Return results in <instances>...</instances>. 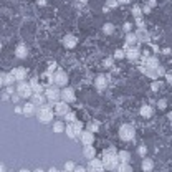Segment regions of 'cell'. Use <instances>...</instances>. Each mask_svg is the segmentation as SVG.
<instances>
[{"mask_svg":"<svg viewBox=\"0 0 172 172\" xmlns=\"http://www.w3.org/2000/svg\"><path fill=\"white\" fill-rule=\"evenodd\" d=\"M101 162H103V165H104L106 170H114V169H116L118 165H119V159H118V151H116V147L104 149Z\"/></svg>","mask_w":172,"mask_h":172,"instance_id":"1","label":"cell"},{"mask_svg":"<svg viewBox=\"0 0 172 172\" xmlns=\"http://www.w3.org/2000/svg\"><path fill=\"white\" fill-rule=\"evenodd\" d=\"M37 118L42 124H50L53 121V109L47 104H42L40 109H37Z\"/></svg>","mask_w":172,"mask_h":172,"instance_id":"2","label":"cell"},{"mask_svg":"<svg viewBox=\"0 0 172 172\" xmlns=\"http://www.w3.org/2000/svg\"><path fill=\"white\" fill-rule=\"evenodd\" d=\"M136 136V129L133 124H123L121 128H119V139L124 141V142H129L133 141Z\"/></svg>","mask_w":172,"mask_h":172,"instance_id":"3","label":"cell"},{"mask_svg":"<svg viewBox=\"0 0 172 172\" xmlns=\"http://www.w3.org/2000/svg\"><path fill=\"white\" fill-rule=\"evenodd\" d=\"M45 98H47L50 103H58L61 99V89L58 88L56 84H50L47 86V89H45Z\"/></svg>","mask_w":172,"mask_h":172,"instance_id":"4","label":"cell"},{"mask_svg":"<svg viewBox=\"0 0 172 172\" xmlns=\"http://www.w3.org/2000/svg\"><path fill=\"white\" fill-rule=\"evenodd\" d=\"M17 94L20 96V98H23V99H27V98H32V94H33V91H32V88H30V84H28L27 81H18V84H17Z\"/></svg>","mask_w":172,"mask_h":172,"instance_id":"5","label":"cell"},{"mask_svg":"<svg viewBox=\"0 0 172 172\" xmlns=\"http://www.w3.org/2000/svg\"><path fill=\"white\" fill-rule=\"evenodd\" d=\"M53 84H56L60 88H65V86L68 84V74H66V71H63V70H56L55 73H53Z\"/></svg>","mask_w":172,"mask_h":172,"instance_id":"6","label":"cell"},{"mask_svg":"<svg viewBox=\"0 0 172 172\" xmlns=\"http://www.w3.org/2000/svg\"><path fill=\"white\" fill-rule=\"evenodd\" d=\"M86 170H88V172H104V165H103V162L99 159L93 157V159H89Z\"/></svg>","mask_w":172,"mask_h":172,"instance_id":"7","label":"cell"},{"mask_svg":"<svg viewBox=\"0 0 172 172\" xmlns=\"http://www.w3.org/2000/svg\"><path fill=\"white\" fill-rule=\"evenodd\" d=\"M74 99H76V94H74V89L70 88V86H65V88L61 89V101H65V103H73Z\"/></svg>","mask_w":172,"mask_h":172,"instance_id":"8","label":"cell"},{"mask_svg":"<svg viewBox=\"0 0 172 172\" xmlns=\"http://www.w3.org/2000/svg\"><path fill=\"white\" fill-rule=\"evenodd\" d=\"M78 139L81 141L83 146H89V144H93V142H94V134L89 133V131L86 129V131H81V134H79Z\"/></svg>","mask_w":172,"mask_h":172,"instance_id":"9","label":"cell"},{"mask_svg":"<svg viewBox=\"0 0 172 172\" xmlns=\"http://www.w3.org/2000/svg\"><path fill=\"white\" fill-rule=\"evenodd\" d=\"M12 74H13L15 81H25V79H27V68H23V66H17V68H13Z\"/></svg>","mask_w":172,"mask_h":172,"instance_id":"10","label":"cell"},{"mask_svg":"<svg viewBox=\"0 0 172 172\" xmlns=\"http://www.w3.org/2000/svg\"><path fill=\"white\" fill-rule=\"evenodd\" d=\"M68 111H70V106H68V103H65V101L55 103V114H58V116H65Z\"/></svg>","mask_w":172,"mask_h":172,"instance_id":"11","label":"cell"},{"mask_svg":"<svg viewBox=\"0 0 172 172\" xmlns=\"http://www.w3.org/2000/svg\"><path fill=\"white\" fill-rule=\"evenodd\" d=\"M141 56V50L136 48V47H129L128 50H126V58L131 60V61H136L137 58Z\"/></svg>","mask_w":172,"mask_h":172,"instance_id":"12","label":"cell"},{"mask_svg":"<svg viewBox=\"0 0 172 172\" xmlns=\"http://www.w3.org/2000/svg\"><path fill=\"white\" fill-rule=\"evenodd\" d=\"M76 45H78V40H76V37H74V35H66L65 38H63V47L68 48V50L74 48Z\"/></svg>","mask_w":172,"mask_h":172,"instance_id":"13","label":"cell"},{"mask_svg":"<svg viewBox=\"0 0 172 172\" xmlns=\"http://www.w3.org/2000/svg\"><path fill=\"white\" fill-rule=\"evenodd\" d=\"M15 56H17V58H20V60H25L28 56V48H27L25 43H20L18 47L15 48Z\"/></svg>","mask_w":172,"mask_h":172,"instance_id":"14","label":"cell"},{"mask_svg":"<svg viewBox=\"0 0 172 172\" xmlns=\"http://www.w3.org/2000/svg\"><path fill=\"white\" fill-rule=\"evenodd\" d=\"M22 114H25L27 118H30V116H33V114H37V106L33 104V103L30 101V103H27V104L22 108Z\"/></svg>","mask_w":172,"mask_h":172,"instance_id":"15","label":"cell"},{"mask_svg":"<svg viewBox=\"0 0 172 172\" xmlns=\"http://www.w3.org/2000/svg\"><path fill=\"white\" fill-rule=\"evenodd\" d=\"M94 86H96V88H98L99 91L106 89V86H108V78L104 76V74H99V76H96V79H94Z\"/></svg>","mask_w":172,"mask_h":172,"instance_id":"16","label":"cell"},{"mask_svg":"<svg viewBox=\"0 0 172 172\" xmlns=\"http://www.w3.org/2000/svg\"><path fill=\"white\" fill-rule=\"evenodd\" d=\"M28 84H30V88H32L33 93H42V91H43V86H42V83H40V79L37 76H33Z\"/></svg>","mask_w":172,"mask_h":172,"instance_id":"17","label":"cell"},{"mask_svg":"<svg viewBox=\"0 0 172 172\" xmlns=\"http://www.w3.org/2000/svg\"><path fill=\"white\" fill-rule=\"evenodd\" d=\"M83 156L86 157V159H93V157H96V149L93 147V144H89V146H84L83 147Z\"/></svg>","mask_w":172,"mask_h":172,"instance_id":"18","label":"cell"},{"mask_svg":"<svg viewBox=\"0 0 172 172\" xmlns=\"http://www.w3.org/2000/svg\"><path fill=\"white\" fill-rule=\"evenodd\" d=\"M45 101H47L45 94H42V93H33V94H32V103H33L35 106H42V104H45Z\"/></svg>","mask_w":172,"mask_h":172,"instance_id":"19","label":"cell"},{"mask_svg":"<svg viewBox=\"0 0 172 172\" xmlns=\"http://www.w3.org/2000/svg\"><path fill=\"white\" fill-rule=\"evenodd\" d=\"M136 38H137V42H149V32L146 28H137Z\"/></svg>","mask_w":172,"mask_h":172,"instance_id":"20","label":"cell"},{"mask_svg":"<svg viewBox=\"0 0 172 172\" xmlns=\"http://www.w3.org/2000/svg\"><path fill=\"white\" fill-rule=\"evenodd\" d=\"M141 167H142V170H144V172H152V169H154V160L149 159V157H142Z\"/></svg>","mask_w":172,"mask_h":172,"instance_id":"21","label":"cell"},{"mask_svg":"<svg viewBox=\"0 0 172 172\" xmlns=\"http://www.w3.org/2000/svg\"><path fill=\"white\" fill-rule=\"evenodd\" d=\"M139 114H141L142 118H146V119L152 118V114H154V109H152V106H147V104L141 106V109H139Z\"/></svg>","mask_w":172,"mask_h":172,"instance_id":"22","label":"cell"},{"mask_svg":"<svg viewBox=\"0 0 172 172\" xmlns=\"http://www.w3.org/2000/svg\"><path fill=\"white\" fill-rule=\"evenodd\" d=\"M118 159H119V162H121V164H129L131 152L129 151H119L118 152Z\"/></svg>","mask_w":172,"mask_h":172,"instance_id":"23","label":"cell"},{"mask_svg":"<svg viewBox=\"0 0 172 172\" xmlns=\"http://www.w3.org/2000/svg\"><path fill=\"white\" fill-rule=\"evenodd\" d=\"M137 42V38H136V33L133 32H129L128 35H126V50H128L129 47H133V45Z\"/></svg>","mask_w":172,"mask_h":172,"instance_id":"24","label":"cell"},{"mask_svg":"<svg viewBox=\"0 0 172 172\" xmlns=\"http://www.w3.org/2000/svg\"><path fill=\"white\" fill-rule=\"evenodd\" d=\"M65 123L63 121H55L53 123V133H56V134H61V133H65Z\"/></svg>","mask_w":172,"mask_h":172,"instance_id":"25","label":"cell"},{"mask_svg":"<svg viewBox=\"0 0 172 172\" xmlns=\"http://www.w3.org/2000/svg\"><path fill=\"white\" fill-rule=\"evenodd\" d=\"M65 133H66V136L70 137V139H78V136H76V131H74V128H73V124L70 123L65 128Z\"/></svg>","mask_w":172,"mask_h":172,"instance_id":"26","label":"cell"},{"mask_svg":"<svg viewBox=\"0 0 172 172\" xmlns=\"http://www.w3.org/2000/svg\"><path fill=\"white\" fill-rule=\"evenodd\" d=\"M13 83H15V78H13L12 71H10V73H5V74H3V84H5V86H13Z\"/></svg>","mask_w":172,"mask_h":172,"instance_id":"27","label":"cell"},{"mask_svg":"<svg viewBox=\"0 0 172 172\" xmlns=\"http://www.w3.org/2000/svg\"><path fill=\"white\" fill-rule=\"evenodd\" d=\"M86 128H88V131H89V133H98V131H99V123L98 121H89L88 124H86Z\"/></svg>","mask_w":172,"mask_h":172,"instance_id":"28","label":"cell"},{"mask_svg":"<svg viewBox=\"0 0 172 172\" xmlns=\"http://www.w3.org/2000/svg\"><path fill=\"white\" fill-rule=\"evenodd\" d=\"M113 172H133V167H131L129 164H121V162H119V165Z\"/></svg>","mask_w":172,"mask_h":172,"instance_id":"29","label":"cell"},{"mask_svg":"<svg viewBox=\"0 0 172 172\" xmlns=\"http://www.w3.org/2000/svg\"><path fill=\"white\" fill-rule=\"evenodd\" d=\"M71 124H73L74 131H76V136L79 137V134H81V131H83V123H81V121H78V119H76V121H74V123H71Z\"/></svg>","mask_w":172,"mask_h":172,"instance_id":"30","label":"cell"},{"mask_svg":"<svg viewBox=\"0 0 172 172\" xmlns=\"http://www.w3.org/2000/svg\"><path fill=\"white\" fill-rule=\"evenodd\" d=\"M103 32H104L106 35H113L114 33V25L113 23H104L103 25Z\"/></svg>","mask_w":172,"mask_h":172,"instance_id":"31","label":"cell"},{"mask_svg":"<svg viewBox=\"0 0 172 172\" xmlns=\"http://www.w3.org/2000/svg\"><path fill=\"white\" fill-rule=\"evenodd\" d=\"M63 118L66 119V123H68V124L76 121V114H74V113H71V111H68V113H66V114H65V116H63Z\"/></svg>","mask_w":172,"mask_h":172,"instance_id":"32","label":"cell"},{"mask_svg":"<svg viewBox=\"0 0 172 172\" xmlns=\"http://www.w3.org/2000/svg\"><path fill=\"white\" fill-rule=\"evenodd\" d=\"M74 167H76V164H74L73 160H66V162H65V170L66 172H73Z\"/></svg>","mask_w":172,"mask_h":172,"instance_id":"33","label":"cell"},{"mask_svg":"<svg viewBox=\"0 0 172 172\" xmlns=\"http://www.w3.org/2000/svg\"><path fill=\"white\" fill-rule=\"evenodd\" d=\"M126 58V51L124 50H116L114 51V60H123Z\"/></svg>","mask_w":172,"mask_h":172,"instance_id":"34","label":"cell"},{"mask_svg":"<svg viewBox=\"0 0 172 172\" xmlns=\"http://www.w3.org/2000/svg\"><path fill=\"white\" fill-rule=\"evenodd\" d=\"M160 88H162V83H160L159 79H154V81L151 83V89L152 91H159Z\"/></svg>","mask_w":172,"mask_h":172,"instance_id":"35","label":"cell"},{"mask_svg":"<svg viewBox=\"0 0 172 172\" xmlns=\"http://www.w3.org/2000/svg\"><path fill=\"white\" fill-rule=\"evenodd\" d=\"M104 7L109 10V8H114V7H118V0H106V5Z\"/></svg>","mask_w":172,"mask_h":172,"instance_id":"36","label":"cell"},{"mask_svg":"<svg viewBox=\"0 0 172 172\" xmlns=\"http://www.w3.org/2000/svg\"><path fill=\"white\" fill-rule=\"evenodd\" d=\"M137 154H139L141 157H146V154H147V147H146V146H139V147H137Z\"/></svg>","mask_w":172,"mask_h":172,"instance_id":"37","label":"cell"},{"mask_svg":"<svg viewBox=\"0 0 172 172\" xmlns=\"http://www.w3.org/2000/svg\"><path fill=\"white\" fill-rule=\"evenodd\" d=\"M133 15L134 17H141L142 15V8L139 7V5H134V7H133Z\"/></svg>","mask_w":172,"mask_h":172,"instance_id":"38","label":"cell"},{"mask_svg":"<svg viewBox=\"0 0 172 172\" xmlns=\"http://www.w3.org/2000/svg\"><path fill=\"white\" fill-rule=\"evenodd\" d=\"M157 106H159V109H165V108H167V99H159Z\"/></svg>","mask_w":172,"mask_h":172,"instance_id":"39","label":"cell"},{"mask_svg":"<svg viewBox=\"0 0 172 172\" xmlns=\"http://www.w3.org/2000/svg\"><path fill=\"white\" fill-rule=\"evenodd\" d=\"M136 25H137V28H144V20H142V17H136Z\"/></svg>","mask_w":172,"mask_h":172,"instance_id":"40","label":"cell"},{"mask_svg":"<svg viewBox=\"0 0 172 172\" xmlns=\"http://www.w3.org/2000/svg\"><path fill=\"white\" fill-rule=\"evenodd\" d=\"M156 73H157V76H164V74H165V70H164V66L157 65V68H156Z\"/></svg>","mask_w":172,"mask_h":172,"instance_id":"41","label":"cell"},{"mask_svg":"<svg viewBox=\"0 0 172 172\" xmlns=\"http://www.w3.org/2000/svg\"><path fill=\"white\" fill-rule=\"evenodd\" d=\"M56 66H58V65H56V63L53 61V63H50V65H48V73H51V74H53V71H56Z\"/></svg>","mask_w":172,"mask_h":172,"instance_id":"42","label":"cell"},{"mask_svg":"<svg viewBox=\"0 0 172 172\" xmlns=\"http://www.w3.org/2000/svg\"><path fill=\"white\" fill-rule=\"evenodd\" d=\"M10 99H12V103H13V104H17V103H18L22 98H20V96L18 94H17V91H15V93L12 94V96H10Z\"/></svg>","mask_w":172,"mask_h":172,"instance_id":"43","label":"cell"},{"mask_svg":"<svg viewBox=\"0 0 172 172\" xmlns=\"http://www.w3.org/2000/svg\"><path fill=\"white\" fill-rule=\"evenodd\" d=\"M164 76H165V81H167L169 84H172V70L170 71H165Z\"/></svg>","mask_w":172,"mask_h":172,"instance_id":"44","label":"cell"},{"mask_svg":"<svg viewBox=\"0 0 172 172\" xmlns=\"http://www.w3.org/2000/svg\"><path fill=\"white\" fill-rule=\"evenodd\" d=\"M123 28H124V32H126V33H129L131 30H133V23H129V22H126Z\"/></svg>","mask_w":172,"mask_h":172,"instance_id":"45","label":"cell"},{"mask_svg":"<svg viewBox=\"0 0 172 172\" xmlns=\"http://www.w3.org/2000/svg\"><path fill=\"white\" fill-rule=\"evenodd\" d=\"M5 93H7V94H10V96H12V94L15 93V89H13V86H7V89H5Z\"/></svg>","mask_w":172,"mask_h":172,"instance_id":"46","label":"cell"},{"mask_svg":"<svg viewBox=\"0 0 172 172\" xmlns=\"http://www.w3.org/2000/svg\"><path fill=\"white\" fill-rule=\"evenodd\" d=\"M142 8V13H151V7H149V5H144V7H141Z\"/></svg>","mask_w":172,"mask_h":172,"instance_id":"47","label":"cell"},{"mask_svg":"<svg viewBox=\"0 0 172 172\" xmlns=\"http://www.w3.org/2000/svg\"><path fill=\"white\" fill-rule=\"evenodd\" d=\"M73 172H88L84 167H81V165H76V167H74V170Z\"/></svg>","mask_w":172,"mask_h":172,"instance_id":"48","label":"cell"},{"mask_svg":"<svg viewBox=\"0 0 172 172\" xmlns=\"http://www.w3.org/2000/svg\"><path fill=\"white\" fill-rule=\"evenodd\" d=\"M147 5H149V7H156V5H157V0H149V2H147Z\"/></svg>","mask_w":172,"mask_h":172,"instance_id":"49","label":"cell"},{"mask_svg":"<svg viewBox=\"0 0 172 172\" xmlns=\"http://www.w3.org/2000/svg\"><path fill=\"white\" fill-rule=\"evenodd\" d=\"M113 65V58H108V60H104V66H111Z\"/></svg>","mask_w":172,"mask_h":172,"instance_id":"50","label":"cell"},{"mask_svg":"<svg viewBox=\"0 0 172 172\" xmlns=\"http://www.w3.org/2000/svg\"><path fill=\"white\" fill-rule=\"evenodd\" d=\"M10 99V94H7V93H2V101H8Z\"/></svg>","mask_w":172,"mask_h":172,"instance_id":"51","label":"cell"},{"mask_svg":"<svg viewBox=\"0 0 172 172\" xmlns=\"http://www.w3.org/2000/svg\"><path fill=\"white\" fill-rule=\"evenodd\" d=\"M13 111H15L17 114H22V108H20V106H15V108H13Z\"/></svg>","mask_w":172,"mask_h":172,"instance_id":"52","label":"cell"},{"mask_svg":"<svg viewBox=\"0 0 172 172\" xmlns=\"http://www.w3.org/2000/svg\"><path fill=\"white\" fill-rule=\"evenodd\" d=\"M38 5H40V7H43V5H47V0H38V2H37Z\"/></svg>","mask_w":172,"mask_h":172,"instance_id":"53","label":"cell"},{"mask_svg":"<svg viewBox=\"0 0 172 172\" xmlns=\"http://www.w3.org/2000/svg\"><path fill=\"white\" fill-rule=\"evenodd\" d=\"M0 172H7V169H5V165H3V162H0Z\"/></svg>","mask_w":172,"mask_h":172,"instance_id":"54","label":"cell"},{"mask_svg":"<svg viewBox=\"0 0 172 172\" xmlns=\"http://www.w3.org/2000/svg\"><path fill=\"white\" fill-rule=\"evenodd\" d=\"M3 86V73H0V88Z\"/></svg>","mask_w":172,"mask_h":172,"instance_id":"55","label":"cell"},{"mask_svg":"<svg viewBox=\"0 0 172 172\" xmlns=\"http://www.w3.org/2000/svg\"><path fill=\"white\" fill-rule=\"evenodd\" d=\"M47 172H60V170H58V169H56V167H50V169H48Z\"/></svg>","mask_w":172,"mask_h":172,"instance_id":"56","label":"cell"},{"mask_svg":"<svg viewBox=\"0 0 172 172\" xmlns=\"http://www.w3.org/2000/svg\"><path fill=\"white\" fill-rule=\"evenodd\" d=\"M128 2H129V0H118V5L119 3H128Z\"/></svg>","mask_w":172,"mask_h":172,"instance_id":"57","label":"cell"},{"mask_svg":"<svg viewBox=\"0 0 172 172\" xmlns=\"http://www.w3.org/2000/svg\"><path fill=\"white\" fill-rule=\"evenodd\" d=\"M86 2H88V0H78V3H81V5H84Z\"/></svg>","mask_w":172,"mask_h":172,"instance_id":"58","label":"cell"},{"mask_svg":"<svg viewBox=\"0 0 172 172\" xmlns=\"http://www.w3.org/2000/svg\"><path fill=\"white\" fill-rule=\"evenodd\" d=\"M33 172H45V170H43V169H35Z\"/></svg>","mask_w":172,"mask_h":172,"instance_id":"59","label":"cell"},{"mask_svg":"<svg viewBox=\"0 0 172 172\" xmlns=\"http://www.w3.org/2000/svg\"><path fill=\"white\" fill-rule=\"evenodd\" d=\"M169 119H170V121H172V113H169Z\"/></svg>","mask_w":172,"mask_h":172,"instance_id":"60","label":"cell"},{"mask_svg":"<svg viewBox=\"0 0 172 172\" xmlns=\"http://www.w3.org/2000/svg\"><path fill=\"white\" fill-rule=\"evenodd\" d=\"M20 172H30V170H27V169H22Z\"/></svg>","mask_w":172,"mask_h":172,"instance_id":"61","label":"cell"},{"mask_svg":"<svg viewBox=\"0 0 172 172\" xmlns=\"http://www.w3.org/2000/svg\"><path fill=\"white\" fill-rule=\"evenodd\" d=\"M0 51H2V42H0Z\"/></svg>","mask_w":172,"mask_h":172,"instance_id":"62","label":"cell"},{"mask_svg":"<svg viewBox=\"0 0 172 172\" xmlns=\"http://www.w3.org/2000/svg\"><path fill=\"white\" fill-rule=\"evenodd\" d=\"M7 172H12V170H7Z\"/></svg>","mask_w":172,"mask_h":172,"instance_id":"63","label":"cell"},{"mask_svg":"<svg viewBox=\"0 0 172 172\" xmlns=\"http://www.w3.org/2000/svg\"><path fill=\"white\" fill-rule=\"evenodd\" d=\"M63 172H66V170H63Z\"/></svg>","mask_w":172,"mask_h":172,"instance_id":"64","label":"cell"}]
</instances>
